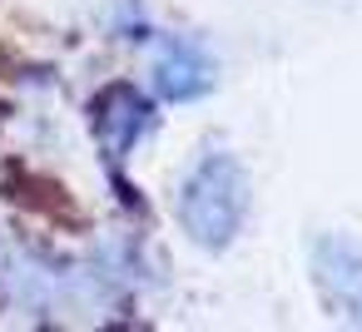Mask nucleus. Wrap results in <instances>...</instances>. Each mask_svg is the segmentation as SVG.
Masks as SVG:
<instances>
[{
	"label": "nucleus",
	"mask_w": 362,
	"mask_h": 332,
	"mask_svg": "<svg viewBox=\"0 0 362 332\" xmlns=\"http://www.w3.org/2000/svg\"><path fill=\"white\" fill-rule=\"evenodd\" d=\"M313 278L332 312L362 322V248H352L347 238H322L313 253Z\"/></svg>",
	"instance_id": "f03ea898"
},
{
	"label": "nucleus",
	"mask_w": 362,
	"mask_h": 332,
	"mask_svg": "<svg viewBox=\"0 0 362 332\" xmlns=\"http://www.w3.org/2000/svg\"><path fill=\"white\" fill-rule=\"evenodd\" d=\"M149 124H154V114H149L144 95L129 90V85H110V90L95 100V134H100L105 154H129L134 139H139Z\"/></svg>",
	"instance_id": "7ed1b4c3"
},
{
	"label": "nucleus",
	"mask_w": 362,
	"mask_h": 332,
	"mask_svg": "<svg viewBox=\"0 0 362 332\" xmlns=\"http://www.w3.org/2000/svg\"><path fill=\"white\" fill-rule=\"evenodd\" d=\"M243 213H248V179H243L238 159H228V154L199 159L179 189L184 233L204 248H223V243H233Z\"/></svg>",
	"instance_id": "f257e3e1"
},
{
	"label": "nucleus",
	"mask_w": 362,
	"mask_h": 332,
	"mask_svg": "<svg viewBox=\"0 0 362 332\" xmlns=\"http://www.w3.org/2000/svg\"><path fill=\"white\" fill-rule=\"evenodd\" d=\"M209 70L214 65H209V55L194 40L169 35L159 45V60H154V85H159L164 100H194V95L209 90Z\"/></svg>",
	"instance_id": "20e7f679"
}]
</instances>
